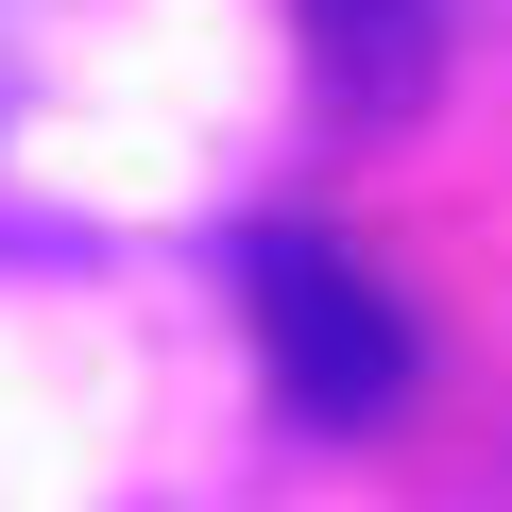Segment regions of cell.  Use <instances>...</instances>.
Returning <instances> with one entry per match:
<instances>
[{"label":"cell","mask_w":512,"mask_h":512,"mask_svg":"<svg viewBox=\"0 0 512 512\" xmlns=\"http://www.w3.org/2000/svg\"><path fill=\"white\" fill-rule=\"evenodd\" d=\"M427 18H444V0H308V52H325V86L359 120H393L427 86Z\"/></svg>","instance_id":"7a4b0ae2"},{"label":"cell","mask_w":512,"mask_h":512,"mask_svg":"<svg viewBox=\"0 0 512 512\" xmlns=\"http://www.w3.org/2000/svg\"><path fill=\"white\" fill-rule=\"evenodd\" d=\"M239 274H256V342H274V376H291V410H308V427H359V410H393V393H410V308L359 274L342 239L256 222V239H239Z\"/></svg>","instance_id":"6da1fadb"}]
</instances>
